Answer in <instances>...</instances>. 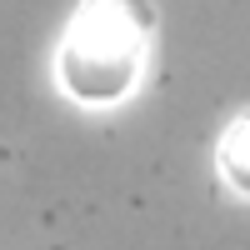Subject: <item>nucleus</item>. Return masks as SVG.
Returning <instances> with one entry per match:
<instances>
[{"mask_svg":"<svg viewBox=\"0 0 250 250\" xmlns=\"http://www.w3.org/2000/svg\"><path fill=\"white\" fill-rule=\"evenodd\" d=\"M145 70V20L130 0H80L55 45V80L75 105H120Z\"/></svg>","mask_w":250,"mask_h":250,"instance_id":"f257e3e1","label":"nucleus"},{"mask_svg":"<svg viewBox=\"0 0 250 250\" xmlns=\"http://www.w3.org/2000/svg\"><path fill=\"white\" fill-rule=\"evenodd\" d=\"M220 170L235 190L250 195V115H240L230 130L220 135Z\"/></svg>","mask_w":250,"mask_h":250,"instance_id":"f03ea898","label":"nucleus"}]
</instances>
